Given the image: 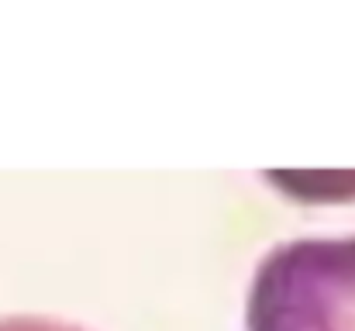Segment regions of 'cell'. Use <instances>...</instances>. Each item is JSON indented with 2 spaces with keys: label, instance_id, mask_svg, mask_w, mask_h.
<instances>
[{
  "label": "cell",
  "instance_id": "1",
  "mask_svg": "<svg viewBox=\"0 0 355 331\" xmlns=\"http://www.w3.org/2000/svg\"><path fill=\"white\" fill-rule=\"evenodd\" d=\"M248 331H355V235L293 238L262 255Z\"/></svg>",
  "mask_w": 355,
  "mask_h": 331
},
{
  "label": "cell",
  "instance_id": "2",
  "mask_svg": "<svg viewBox=\"0 0 355 331\" xmlns=\"http://www.w3.org/2000/svg\"><path fill=\"white\" fill-rule=\"evenodd\" d=\"M0 331H83L73 328V325H62V321H52V318H0Z\"/></svg>",
  "mask_w": 355,
  "mask_h": 331
}]
</instances>
